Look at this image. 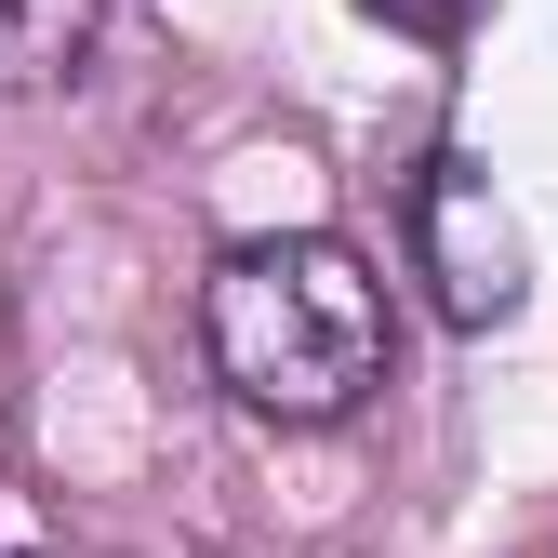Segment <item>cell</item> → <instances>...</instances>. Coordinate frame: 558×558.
<instances>
[{
  "instance_id": "2",
  "label": "cell",
  "mask_w": 558,
  "mask_h": 558,
  "mask_svg": "<svg viewBox=\"0 0 558 558\" xmlns=\"http://www.w3.org/2000/svg\"><path fill=\"white\" fill-rule=\"evenodd\" d=\"M412 279H426V306H439L452 332H493V319H519V293H532L519 214L493 199V173H478L465 147H439L426 173H412Z\"/></svg>"
},
{
  "instance_id": "4",
  "label": "cell",
  "mask_w": 558,
  "mask_h": 558,
  "mask_svg": "<svg viewBox=\"0 0 558 558\" xmlns=\"http://www.w3.org/2000/svg\"><path fill=\"white\" fill-rule=\"evenodd\" d=\"M360 14H386V27H412V40H452L478 0H360Z\"/></svg>"
},
{
  "instance_id": "3",
  "label": "cell",
  "mask_w": 558,
  "mask_h": 558,
  "mask_svg": "<svg viewBox=\"0 0 558 558\" xmlns=\"http://www.w3.org/2000/svg\"><path fill=\"white\" fill-rule=\"evenodd\" d=\"M94 66V0H0V94H53Z\"/></svg>"
},
{
  "instance_id": "1",
  "label": "cell",
  "mask_w": 558,
  "mask_h": 558,
  "mask_svg": "<svg viewBox=\"0 0 558 558\" xmlns=\"http://www.w3.org/2000/svg\"><path fill=\"white\" fill-rule=\"evenodd\" d=\"M199 345H214V386L266 426H345L386 386V266L332 227H266L227 240L199 279Z\"/></svg>"
}]
</instances>
